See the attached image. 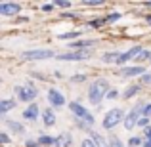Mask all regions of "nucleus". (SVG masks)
<instances>
[{"label": "nucleus", "mask_w": 151, "mask_h": 147, "mask_svg": "<svg viewBox=\"0 0 151 147\" xmlns=\"http://www.w3.org/2000/svg\"><path fill=\"white\" fill-rule=\"evenodd\" d=\"M142 143H144V140L140 136H132L128 140V147H142Z\"/></svg>", "instance_id": "22"}, {"label": "nucleus", "mask_w": 151, "mask_h": 147, "mask_svg": "<svg viewBox=\"0 0 151 147\" xmlns=\"http://www.w3.org/2000/svg\"><path fill=\"white\" fill-rule=\"evenodd\" d=\"M10 140L12 138L8 136V134H4V132H0V143H10Z\"/></svg>", "instance_id": "32"}, {"label": "nucleus", "mask_w": 151, "mask_h": 147, "mask_svg": "<svg viewBox=\"0 0 151 147\" xmlns=\"http://www.w3.org/2000/svg\"><path fill=\"white\" fill-rule=\"evenodd\" d=\"M15 107V101L14 99H0V113H8V111H12Z\"/></svg>", "instance_id": "16"}, {"label": "nucleus", "mask_w": 151, "mask_h": 147, "mask_svg": "<svg viewBox=\"0 0 151 147\" xmlns=\"http://www.w3.org/2000/svg\"><path fill=\"white\" fill-rule=\"evenodd\" d=\"M42 120H44L46 126H54L55 124V115L52 109H44L42 111Z\"/></svg>", "instance_id": "15"}, {"label": "nucleus", "mask_w": 151, "mask_h": 147, "mask_svg": "<svg viewBox=\"0 0 151 147\" xmlns=\"http://www.w3.org/2000/svg\"><path fill=\"white\" fill-rule=\"evenodd\" d=\"M21 57L27 59V61H42V59L55 57V52L54 50H27L21 54Z\"/></svg>", "instance_id": "4"}, {"label": "nucleus", "mask_w": 151, "mask_h": 147, "mask_svg": "<svg viewBox=\"0 0 151 147\" xmlns=\"http://www.w3.org/2000/svg\"><path fill=\"white\" fill-rule=\"evenodd\" d=\"M2 117H4V115H2V113H0V120H2Z\"/></svg>", "instance_id": "40"}, {"label": "nucleus", "mask_w": 151, "mask_h": 147, "mask_svg": "<svg viewBox=\"0 0 151 147\" xmlns=\"http://www.w3.org/2000/svg\"><path fill=\"white\" fill-rule=\"evenodd\" d=\"M52 8H54L52 4H44V6H42V10H44V11H52Z\"/></svg>", "instance_id": "36"}, {"label": "nucleus", "mask_w": 151, "mask_h": 147, "mask_svg": "<svg viewBox=\"0 0 151 147\" xmlns=\"http://www.w3.org/2000/svg\"><path fill=\"white\" fill-rule=\"evenodd\" d=\"M69 109L73 111V115H75V117L78 118V120H84L88 128H90V126L94 124V122H96V118H94V115L90 113V111L86 109L84 105H81V103H78V101H71Z\"/></svg>", "instance_id": "3"}, {"label": "nucleus", "mask_w": 151, "mask_h": 147, "mask_svg": "<svg viewBox=\"0 0 151 147\" xmlns=\"http://www.w3.org/2000/svg\"><path fill=\"white\" fill-rule=\"evenodd\" d=\"M138 92H140V86H136V84H134V86H128V88L122 92V98H124V99H130V98L136 96Z\"/></svg>", "instance_id": "18"}, {"label": "nucleus", "mask_w": 151, "mask_h": 147, "mask_svg": "<svg viewBox=\"0 0 151 147\" xmlns=\"http://www.w3.org/2000/svg\"><path fill=\"white\" fill-rule=\"evenodd\" d=\"M145 73V67L144 65H132V67H122L121 71H119V75L124 78L128 77H142V75Z\"/></svg>", "instance_id": "9"}, {"label": "nucleus", "mask_w": 151, "mask_h": 147, "mask_svg": "<svg viewBox=\"0 0 151 147\" xmlns=\"http://www.w3.org/2000/svg\"><path fill=\"white\" fill-rule=\"evenodd\" d=\"M38 145H44V147L54 145V138H52V136H46V134H42V136H38Z\"/></svg>", "instance_id": "20"}, {"label": "nucleus", "mask_w": 151, "mask_h": 147, "mask_svg": "<svg viewBox=\"0 0 151 147\" xmlns=\"http://www.w3.org/2000/svg\"><path fill=\"white\" fill-rule=\"evenodd\" d=\"M147 6H149V8H151V2H147Z\"/></svg>", "instance_id": "41"}, {"label": "nucleus", "mask_w": 151, "mask_h": 147, "mask_svg": "<svg viewBox=\"0 0 151 147\" xmlns=\"http://www.w3.org/2000/svg\"><path fill=\"white\" fill-rule=\"evenodd\" d=\"M21 6L17 2H0V15H15L19 14Z\"/></svg>", "instance_id": "11"}, {"label": "nucleus", "mask_w": 151, "mask_h": 147, "mask_svg": "<svg viewBox=\"0 0 151 147\" xmlns=\"http://www.w3.org/2000/svg\"><path fill=\"white\" fill-rule=\"evenodd\" d=\"M71 143H73V136L67 132L59 134L58 138H54V145L55 147H71Z\"/></svg>", "instance_id": "13"}, {"label": "nucleus", "mask_w": 151, "mask_h": 147, "mask_svg": "<svg viewBox=\"0 0 151 147\" xmlns=\"http://www.w3.org/2000/svg\"><path fill=\"white\" fill-rule=\"evenodd\" d=\"M149 122H151V118H147V117H140V120H138V124H136V126L147 128V126H149Z\"/></svg>", "instance_id": "26"}, {"label": "nucleus", "mask_w": 151, "mask_h": 147, "mask_svg": "<svg viewBox=\"0 0 151 147\" xmlns=\"http://www.w3.org/2000/svg\"><path fill=\"white\" fill-rule=\"evenodd\" d=\"M122 120H124V111H122L121 107H113V109H109L105 115H103L101 124H103L105 130H113L115 126H117L119 122H122Z\"/></svg>", "instance_id": "2"}, {"label": "nucleus", "mask_w": 151, "mask_h": 147, "mask_svg": "<svg viewBox=\"0 0 151 147\" xmlns=\"http://www.w3.org/2000/svg\"><path fill=\"white\" fill-rule=\"evenodd\" d=\"M144 138H145V141H151V126L144 128Z\"/></svg>", "instance_id": "33"}, {"label": "nucleus", "mask_w": 151, "mask_h": 147, "mask_svg": "<svg viewBox=\"0 0 151 147\" xmlns=\"http://www.w3.org/2000/svg\"><path fill=\"white\" fill-rule=\"evenodd\" d=\"M48 101H50L52 107H63V105H65V98H63V94L59 92V90H55V88L48 90Z\"/></svg>", "instance_id": "10"}, {"label": "nucleus", "mask_w": 151, "mask_h": 147, "mask_svg": "<svg viewBox=\"0 0 151 147\" xmlns=\"http://www.w3.org/2000/svg\"><path fill=\"white\" fill-rule=\"evenodd\" d=\"M71 80L73 82H82V80H86V77L84 75H75V77H71Z\"/></svg>", "instance_id": "34"}, {"label": "nucleus", "mask_w": 151, "mask_h": 147, "mask_svg": "<svg viewBox=\"0 0 151 147\" xmlns=\"http://www.w3.org/2000/svg\"><path fill=\"white\" fill-rule=\"evenodd\" d=\"M142 147H151V141H145V143H142Z\"/></svg>", "instance_id": "38"}, {"label": "nucleus", "mask_w": 151, "mask_h": 147, "mask_svg": "<svg viewBox=\"0 0 151 147\" xmlns=\"http://www.w3.org/2000/svg\"><path fill=\"white\" fill-rule=\"evenodd\" d=\"M101 0H84V6H101Z\"/></svg>", "instance_id": "31"}, {"label": "nucleus", "mask_w": 151, "mask_h": 147, "mask_svg": "<svg viewBox=\"0 0 151 147\" xmlns=\"http://www.w3.org/2000/svg\"><path fill=\"white\" fill-rule=\"evenodd\" d=\"M6 124H8L10 130H14V132H17V134H23V124H19V122H15V120H6Z\"/></svg>", "instance_id": "19"}, {"label": "nucleus", "mask_w": 151, "mask_h": 147, "mask_svg": "<svg viewBox=\"0 0 151 147\" xmlns=\"http://www.w3.org/2000/svg\"><path fill=\"white\" fill-rule=\"evenodd\" d=\"M147 59H151V52L149 50H142L140 54H138L136 61H147Z\"/></svg>", "instance_id": "23"}, {"label": "nucleus", "mask_w": 151, "mask_h": 147, "mask_svg": "<svg viewBox=\"0 0 151 147\" xmlns=\"http://www.w3.org/2000/svg\"><path fill=\"white\" fill-rule=\"evenodd\" d=\"M14 92H15V96H17L21 101H29V103H33V99L38 96V90L35 88V86H15L14 88Z\"/></svg>", "instance_id": "6"}, {"label": "nucleus", "mask_w": 151, "mask_h": 147, "mask_svg": "<svg viewBox=\"0 0 151 147\" xmlns=\"http://www.w3.org/2000/svg\"><path fill=\"white\" fill-rule=\"evenodd\" d=\"M77 37H81V33H78V31H69V33L59 34L58 38H61V40H71V38H77Z\"/></svg>", "instance_id": "21"}, {"label": "nucleus", "mask_w": 151, "mask_h": 147, "mask_svg": "<svg viewBox=\"0 0 151 147\" xmlns=\"http://www.w3.org/2000/svg\"><path fill=\"white\" fill-rule=\"evenodd\" d=\"M142 109H144V103H138V105L134 107V109L130 111L128 115H124V120H122V124H124L126 130H132L134 126L138 124V120H140V117H142Z\"/></svg>", "instance_id": "7"}, {"label": "nucleus", "mask_w": 151, "mask_h": 147, "mask_svg": "<svg viewBox=\"0 0 151 147\" xmlns=\"http://www.w3.org/2000/svg\"><path fill=\"white\" fill-rule=\"evenodd\" d=\"M144 50L140 44L138 46H134V48H130V50H126V52H122V54H119V59H117V65H124V63H128L130 59H136L138 57V54Z\"/></svg>", "instance_id": "8"}, {"label": "nucleus", "mask_w": 151, "mask_h": 147, "mask_svg": "<svg viewBox=\"0 0 151 147\" xmlns=\"http://www.w3.org/2000/svg\"><path fill=\"white\" fill-rule=\"evenodd\" d=\"M145 19H147V23L151 25V15H147V17H145Z\"/></svg>", "instance_id": "39"}, {"label": "nucleus", "mask_w": 151, "mask_h": 147, "mask_svg": "<svg viewBox=\"0 0 151 147\" xmlns=\"http://www.w3.org/2000/svg\"><path fill=\"white\" fill-rule=\"evenodd\" d=\"M27 147H38V143H35V141H31V140H27Z\"/></svg>", "instance_id": "37"}, {"label": "nucleus", "mask_w": 151, "mask_h": 147, "mask_svg": "<svg viewBox=\"0 0 151 147\" xmlns=\"http://www.w3.org/2000/svg\"><path fill=\"white\" fill-rule=\"evenodd\" d=\"M96 44V40H75V42H71V44H67L71 48V52H75V50H88L90 46H94Z\"/></svg>", "instance_id": "14"}, {"label": "nucleus", "mask_w": 151, "mask_h": 147, "mask_svg": "<svg viewBox=\"0 0 151 147\" xmlns=\"http://www.w3.org/2000/svg\"><path fill=\"white\" fill-rule=\"evenodd\" d=\"M142 84H151V73H144V75H142Z\"/></svg>", "instance_id": "30"}, {"label": "nucleus", "mask_w": 151, "mask_h": 147, "mask_svg": "<svg viewBox=\"0 0 151 147\" xmlns=\"http://www.w3.org/2000/svg\"><path fill=\"white\" fill-rule=\"evenodd\" d=\"M109 147H124V143L117 136H109Z\"/></svg>", "instance_id": "24"}, {"label": "nucleus", "mask_w": 151, "mask_h": 147, "mask_svg": "<svg viewBox=\"0 0 151 147\" xmlns=\"http://www.w3.org/2000/svg\"><path fill=\"white\" fill-rule=\"evenodd\" d=\"M109 92V82L105 78H98L88 86V99L92 105H100L105 99V94Z\"/></svg>", "instance_id": "1"}, {"label": "nucleus", "mask_w": 151, "mask_h": 147, "mask_svg": "<svg viewBox=\"0 0 151 147\" xmlns=\"http://www.w3.org/2000/svg\"><path fill=\"white\" fill-rule=\"evenodd\" d=\"M92 52L90 50H75V52H67V54H58L55 57L59 61H84V59H90Z\"/></svg>", "instance_id": "5"}, {"label": "nucleus", "mask_w": 151, "mask_h": 147, "mask_svg": "<svg viewBox=\"0 0 151 147\" xmlns=\"http://www.w3.org/2000/svg\"><path fill=\"white\" fill-rule=\"evenodd\" d=\"M55 6H59V8H69L71 6V2H69V0H55Z\"/></svg>", "instance_id": "29"}, {"label": "nucleus", "mask_w": 151, "mask_h": 147, "mask_svg": "<svg viewBox=\"0 0 151 147\" xmlns=\"http://www.w3.org/2000/svg\"><path fill=\"white\" fill-rule=\"evenodd\" d=\"M38 115H40V109H38L37 103H29L27 109L23 111V118H25V120H37Z\"/></svg>", "instance_id": "12"}, {"label": "nucleus", "mask_w": 151, "mask_h": 147, "mask_svg": "<svg viewBox=\"0 0 151 147\" xmlns=\"http://www.w3.org/2000/svg\"><path fill=\"white\" fill-rule=\"evenodd\" d=\"M117 96H119V92H117V90H115V88H109V92L105 94V99H115Z\"/></svg>", "instance_id": "28"}, {"label": "nucleus", "mask_w": 151, "mask_h": 147, "mask_svg": "<svg viewBox=\"0 0 151 147\" xmlns=\"http://www.w3.org/2000/svg\"><path fill=\"white\" fill-rule=\"evenodd\" d=\"M117 19H121V14H119V11H113V14L107 15L103 21H105V23H113V21H117Z\"/></svg>", "instance_id": "25"}, {"label": "nucleus", "mask_w": 151, "mask_h": 147, "mask_svg": "<svg viewBox=\"0 0 151 147\" xmlns=\"http://www.w3.org/2000/svg\"><path fill=\"white\" fill-rule=\"evenodd\" d=\"M81 147H96V143H94L92 140H82V143H81Z\"/></svg>", "instance_id": "35"}, {"label": "nucleus", "mask_w": 151, "mask_h": 147, "mask_svg": "<svg viewBox=\"0 0 151 147\" xmlns=\"http://www.w3.org/2000/svg\"><path fill=\"white\" fill-rule=\"evenodd\" d=\"M142 115H144V117H147V118H151V103H144Z\"/></svg>", "instance_id": "27"}, {"label": "nucleus", "mask_w": 151, "mask_h": 147, "mask_svg": "<svg viewBox=\"0 0 151 147\" xmlns=\"http://www.w3.org/2000/svg\"><path fill=\"white\" fill-rule=\"evenodd\" d=\"M149 63H151V59H149Z\"/></svg>", "instance_id": "42"}, {"label": "nucleus", "mask_w": 151, "mask_h": 147, "mask_svg": "<svg viewBox=\"0 0 151 147\" xmlns=\"http://www.w3.org/2000/svg\"><path fill=\"white\" fill-rule=\"evenodd\" d=\"M119 54H121V52H107V54L101 55V61L103 63H117Z\"/></svg>", "instance_id": "17"}]
</instances>
